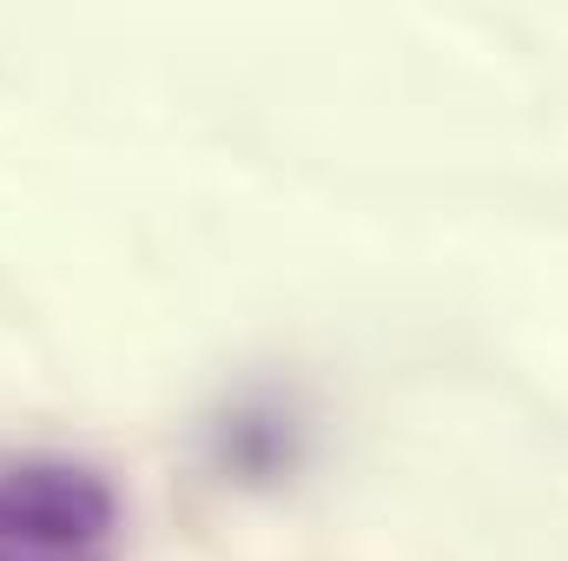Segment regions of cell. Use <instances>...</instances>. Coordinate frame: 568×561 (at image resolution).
Segmentation results:
<instances>
[{
    "mask_svg": "<svg viewBox=\"0 0 568 561\" xmlns=\"http://www.w3.org/2000/svg\"><path fill=\"white\" fill-rule=\"evenodd\" d=\"M212 456L232 482H284L304 462V422L291 404L252 397L212 422Z\"/></svg>",
    "mask_w": 568,
    "mask_h": 561,
    "instance_id": "cell-2",
    "label": "cell"
},
{
    "mask_svg": "<svg viewBox=\"0 0 568 561\" xmlns=\"http://www.w3.org/2000/svg\"><path fill=\"white\" fill-rule=\"evenodd\" d=\"M120 489L67 456L0 462V561H113Z\"/></svg>",
    "mask_w": 568,
    "mask_h": 561,
    "instance_id": "cell-1",
    "label": "cell"
}]
</instances>
